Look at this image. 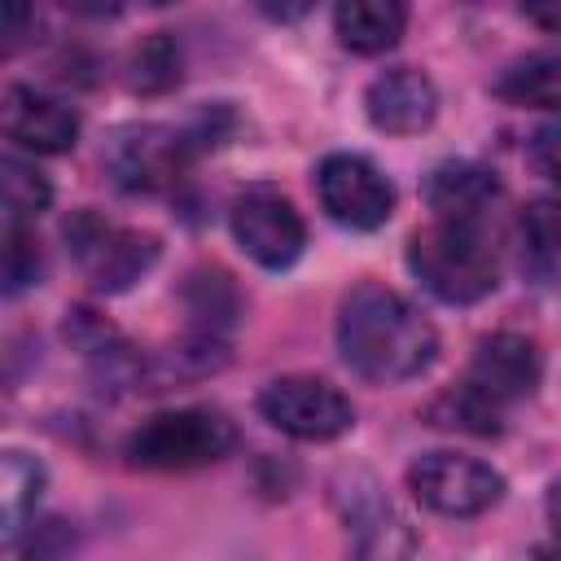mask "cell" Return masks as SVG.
<instances>
[{"label": "cell", "mask_w": 561, "mask_h": 561, "mask_svg": "<svg viewBox=\"0 0 561 561\" xmlns=\"http://www.w3.org/2000/svg\"><path fill=\"white\" fill-rule=\"evenodd\" d=\"M0 118H4L9 145L26 149V153H66L79 140V114L70 105H61L57 96H44L26 83L4 88Z\"/></svg>", "instance_id": "7c38bea8"}, {"label": "cell", "mask_w": 561, "mask_h": 561, "mask_svg": "<svg viewBox=\"0 0 561 561\" xmlns=\"http://www.w3.org/2000/svg\"><path fill=\"white\" fill-rule=\"evenodd\" d=\"M337 351L364 381L394 386L421 377L434 364L438 333L403 294L359 280L337 307Z\"/></svg>", "instance_id": "6da1fadb"}, {"label": "cell", "mask_w": 561, "mask_h": 561, "mask_svg": "<svg viewBox=\"0 0 561 561\" xmlns=\"http://www.w3.org/2000/svg\"><path fill=\"white\" fill-rule=\"evenodd\" d=\"M430 421L443 425V430H465V434L491 438V434H500L504 408H495L491 399H482L478 390H469L465 381H456L451 390H443V394L430 403Z\"/></svg>", "instance_id": "d6986e66"}, {"label": "cell", "mask_w": 561, "mask_h": 561, "mask_svg": "<svg viewBox=\"0 0 561 561\" xmlns=\"http://www.w3.org/2000/svg\"><path fill=\"white\" fill-rule=\"evenodd\" d=\"M44 491V465L26 451H4L0 460V504H4V543H18L26 513H35V500Z\"/></svg>", "instance_id": "e0dca14e"}, {"label": "cell", "mask_w": 561, "mask_h": 561, "mask_svg": "<svg viewBox=\"0 0 561 561\" xmlns=\"http://www.w3.org/2000/svg\"><path fill=\"white\" fill-rule=\"evenodd\" d=\"M237 447V425L215 408H171L145 416L127 438L123 456L136 469L158 473H184L224 460Z\"/></svg>", "instance_id": "3957f363"}, {"label": "cell", "mask_w": 561, "mask_h": 561, "mask_svg": "<svg viewBox=\"0 0 561 561\" xmlns=\"http://www.w3.org/2000/svg\"><path fill=\"white\" fill-rule=\"evenodd\" d=\"M364 110H368V123L377 131H386V136H416L438 114V88H434V79L425 70L394 66V70H381L368 83Z\"/></svg>", "instance_id": "8fae6325"}, {"label": "cell", "mask_w": 561, "mask_h": 561, "mask_svg": "<svg viewBox=\"0 0 561 561\" xmlns=\"http://www.w3.org/2000/svg\"><path fill=\"white\" fill-rule=\"evenodd\" d=\"M228 228H232V241L241 245L245 259H254L259 267L267 272H280L289 267L302 245H307V224L302 215L294 210V202L272 188V184H250L232 197V210H228Z\"/></svg>", "instance_id": "52a82bcc"}, {"label": "cell", "mask_w": 561, "mask_h": 561, "mask_svg": "<svg viewBox=\"0 0 561 561\" xmlns=\"http://www.w3.org/2000/svg\"><path fill=\"white\" fill-rule=\"evenodd\" d=\"M543 513H548V526H552L557 539H561V478L548 486V495H543Z\"/></svg>", "instance_id": "83f0119b"}, {"label": "cell", "mask_w": 561, "mask_h": 561, "mask_svg": "<svg viewBox=\"0 0 561 561\" xmlns=\"http://www.w3.org/2000/svg\"><path fill=\"white\" fill-rule=\"evenodd\" d=\"M517 9H522L535 26L561 35V0H517Z\"/></svg>", "instance_id": "4316f807"}, {"label": "cell", "mask_w": 561, "mask_h": 561, "mask_svg": "<svg viewBox=\"0 0 561 561\" xmlns=\"http://www.w3.org/2000/svg\"><path fill=\"white\" fill-rule=\"evenodd\" d=\"M408 491L416 504L443 517H478L500 504L504 478L486 460L460 451H425L408 465Z\"/></svg>", "instance_id": "5b68a950"}, {"label": "cell", "mask_w": 561, "mask_h": 561, "mask_svg": "<svg viewBox=\"0 0 561 561\" xmlns=\"http://www.w3.org/2000/svg\"><path fill=\"white\" fill-rule=\"evenodd\" d=\"M39 26L35 0H4V57H13Z\"/></svg>", "instance_id": "cb8c5ba5"}, {"label": "cell", "mask_w": 561, "mask_h": 561, "mask_svg": "<svg viewBox=\"0 0 561 561\" xmlns=\"http://www.w3.org/2000/svg\"><path fill=\"white\" fill-rule=\"evenodd\" d=\"M333 31H337L342 48H351L359 57L390 53L408 31V0H337Z\"/></svg>", "instance_id": "4fadbf2b"}, {"label": "cell", "mask_w": 561, "mask_h": 561, "mask_svg": "<svg viewBox=\"0 0 561 561\" xmlns=\"http://www.w3.org/2000/svg\"><path fill=\"white\" fill-rule=\"evenodd\" d=\"M316 197L333 224L355 228V232L381 228L394 210L390 180L364 153H329L316 167Z\"/></svg>", "instance_id": "9c48e42d"}, {"label": "cell", "mask_w": 561, "mask_h": 561, "mask_svg": "<svg viewBox=\"0 0 561 561\" xmlns=\"http://www.w3.org/2000/svg\"><path fill=\"white\" fill-rule=\"evenodd\" d=\"M259 416L289 434V438H302V443H329L337 434H346L355 425V408L351 399L324 381V377H276L259 390Z\"/></svg>", "instance_id": "8992f818"}, {"label": "cell", "mask_w": 561, "mask_h": 561, "mask_svg": "<svg viewBox=\"0 0 561 561\" xmlns=\"http://www.w3.org/2000/svg\"><path fill=\"white\" fill-rule=\"evenodd\" d=\"M539 377H543V359H539L530 337H522V333H491V337L478 342V351H473V359H469L460 381L469 390H478L482 399H491L495 408H508V403L535 394Z\"/></svg>", "instance_id": "30bf717a"}, {"label": "cell", "mask_w": 561, "mask_h": 561, "mask_svg": "<svg viewBox=\"0 0 561 561\" xmlns=\"http://www.w3.org/2000/svg\"><path fill=\"white\" fill-rule=\"evenodd\" d=\"M193 140L162 123H136L110 136L105 145V171L123 193H162L180 180L188 167Z\"/></svg>", "instance_id": "ba28073f"}, {"label": "cell", "mask_w": 561, "mask_h": 561, "mask_svg": "<svg viewBox=\"0 0 561 561\" xmlns=\"http://www.w3.org/2000/svg\"><path fill=\"white\" fill-rule=\"evenodd\" d=\"M61 4L83 18H110V13H123L127 4H171V0H61Z\"/></svg>", "instance_id": "484cf974"}, {"label": "cell", "mask_w": 561, "mask_h": 561, "mask_svg": "<svg viewBox=\"0 0 561 561\" xmlns=\"http://www.w3.org/2000/svg\"><path fill=\"white\" fill-rule=\"evenodd\" d=\"M495 197H500V180L478 162H443L425 180V202L434 219H482V210Z\"/></svg>", "instance_id": "5bb4252c"}, {"label": "cell", "mask_w": 561, "mask_h": 561, "mask_svg": "<svg viewBox=\"0 0 561 561\" xmlns=\"http://www.w3.org/2000/svg\"><path fill=\"white\" fill-rule=\"evenodd\" d=\"M39 272H44V259L35 237L26 232V224L4 219V294L18 298L22 289L39 285Z\"/></svg>", "instance_id": "7402d4cb"}, {"label": "cell", "mask_w": 561, "mask_h": 561, "mask_svg": "<svg viewBox=\"0 0 561 561\" xmlns=\"http://www.w3.org/2000/svg\"><path fill=\"white\" fill-rule=\"evenodd\" d=\"M184 302H188L197 333H206V337H219L237 320V289L224 272H206V267L193 272L184 285Z\"/></svg>", "instance_id": "ac0fdd59"}, {"label": "cell", "mask_w": 561, "mask_h": 561, "mask_svg": "<svg viewBox=\"0 0 561 561\" xmlns=\"http://www.w3.org/2000/svg\"><path fill=\"white\" fill-rule=\"evenodd\" d=\"M408 267L412 276L451 307L482 302L495 280V245L482 228V219H434L408 241Z\"/></svg>", "instance_id": "7a4b0ae2"}, {"label": "cell", "mask_w": 561, "mask_h": 561, "mask_svg": "<svg viewBox=\"0 0 561 561\" xmlns=\"http://www.w3.org/2000/svg\"><path fill=\"white\" fill-rule=\"evenodd\" d=\"M526 158H530V167H535L543 180L561 184V118L543 123V127L530 136V145H526Z\"/></svg>", "instance_id": "603a6c76"}, {"label": "cell", "mask_w": 561, "mask_h": 561, "mask_svg": "<svg viewBox=\"0 0 561 561\" xmlns=\"http://www.w3.org/2000/svg\"><path fill=\"white\" fill-rule=\"evenodd\" d=\"M517 250L530 276H552L561 267V197H539L517 215Z\"/></svg>", "instance_id": "2e32d148"}, {"label": "cell", "mask_w": 561, "mask_h": 561, "mask_svg": "<svg viewBox=\"0 0 561 561\" xmlns=\"http://www.w3.org/2000/svg\"><path fill=\"white\" fill-rule=\"evenodd\" d=\"M254 9L267 18V22H298L316 9V0H254Z\"/></svg>", "instance_id": "d4e9b609"}, {"label": "cell", "mask_w": 561, "mask_h": 561, "mask_svg": "<svg viewBox=\"0 0 561 561\" xmlns=\"http://www.w3.org/2000/svg\"><path fill=\"white\" fill-rule=\"evenodd\" d=\"M180 79V48H175V39L167 35V31H158V35H149L136 53H131V61H127V83L136 88V92H162V88H171Z\"/></svg>", "instance_id": "44dd1931"}, {"label": "cell", "mask_w": 561, "mask_h": 561, "mask_svg": "<svg viewBox=\"0 0 561 561\" xmlns=\"http://www.w3.org/2000/svg\"><path fill=\"white\" fill-rule=\"evenodd\" d=\"M495 92H500L508 105L561 114V53H530V57L513 61V66L500 75Z\"/></svg>", "instance_id": "9a60e30c"}, {"label": "cell", "mask_w": 561, "mask_h": 561, "mask_svg": "<svg viewBox=\"0 0 561 561\" xmlns=\"http://www.w3.org/2000/svg\"><path fill=\"white\" fill-rule=\"evenodd\" d=\"M61 237H66L70 259L88 276V285L101 289V294L131 289L158 263V241L149 232L123 228V224H114L96 210H75L61 224Z\"/></svg>", "instance_id": "277c9868"}, {"label": "cell", "mask_w": 561, "mask_h": 561, "mask_svg": "<svg viewBox=\"0 0 561 561\" xmlns=\"http://www.w3.org/2000/svg\"><path fill=\"white\" fill-rule=\"evenodd\" d=\"M0 197H4V219L26 224V219H35L39 210H48L53 188H48V180L35 171V162H22L18 153H4V158H0Z\"/></svg>", "instance_id": "ffe728a7"}]
</instances>
